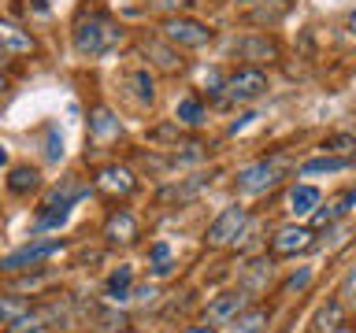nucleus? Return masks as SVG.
Masks as SVG:
<instances>
[{"label": "nucleus", "instance_id": "7ed1b4c3", "mask_svg": "<svg viewBox=\"0 0 356 333\" xmlns=\"http://www.w3.org/2000/svg\"><path fill=\"white\" fill-rule=\"evenodd\" d=\"M63 252V241L52 237V241H33V244H22V248H15L11 255H4L0 259V271L4 274H15V271H30V266H38L41 259H52V255Z\"/></svg>", "mask_w": 356, "mask_h": 333}, {"label": "nucleus", "instance_id": "0eeeda50", "mask_svg": "<svg viewBox=\"0 0 356 333\" xmlns=\"http://www.w3.org/2000/svg\"><path fill=\"white\" fill-rule=\"evenodd\" d=\"M241 230H245V207L234 204V207H227V211H222V215L208 226V244H211V248H227V244L238 241Z\"/></svg>", "mask_w": 356, "mask_h": 333}, {"label": "nucleus", "instance_id": "4468645a", "mask_svg": "<svg viewBox=\"0 0 356 333\" xmlns=\"http://www.w3.org/2000/svg\"><path fill=\"white\" fill-rule=\"evenodd\" d=\"M119 133H122V126H119V119H115L111 108H93L89 111V141L104 144V141H115Z\"/></svg>", "mask_w": 356, "mask_h": 333}, {"label": "nucleus", "instance_id": "f03ea898", "mask_svg": "<svg viewBox=\"0 0 356 333\" xmlns=\"http://www.w3.org/2000/svg\"><path fill=\"white\" fill-rule=\"evenodd\" d=\"M82 196H89V185H82L78 178H67L63 185H56L49 200H44V211L38 215V230H56V226H63L67 215H71V207L78 204Z\"/></svg>", "mask_w": 356, "mask_h": 333}, {"label": "nucleus", "instance_id": "ddd939ff", "mask_svg": "<svg viewBox=\"0 0 356 333\" xmlns=\"http://www.w3.org/2000/svg\"><path fill=\"white\" fill-rule=\"evenodd\" d=\"M141 52L149 56V60H152L156 67H160V71H167V74H178V71L186 67L182 56H178V52L171 49V44H163L160 37H141Z\"/></svg>", "mask_w": 356, "mask_h": 333}, {"label": "nucleus", "instance_id": "39448f33", "mask_svg": "<svg viewBox=\"0 0 356 333\" xmlns=\"http://www.w3.org/2000/svg\"><path fill=\"white\" fill-rule=\"evenodd\" d=\"M163 37L171 44H182V49H204L211 41V30L197 19H167L163 22Z\"/></svg>", "mask_w": 356, "mask_h": 333}, {"label": "nucleus", "instance_id": "f257e3e1", "mask_svg": "<svg viewBox=\"0 0 356 333\" xmlns=\"http://www.w3.org/2000/svg\"><path fill=\"white\" fill-rule=\"evenodd\" d=\"M122 37H127L122 26L111 15H104V11H89V15H82V19L74 22V33H71L74 52L78 56H89V60L115 52L119 44H122Z\"/></svg>", "mask_w": 356, "mask_h": 333}, {"label": "nucleus", "instance_id": "cd10ccee", "mask_svg": "<svg viewBox=\"0 0 356 333\" xmlns=\"http://www.w3.org/2000/svg\"><path fill=\"white\" fill-rule=\"evenodd\" d=\"M338 322H341V307H338V304H327V307L319 311L316 326H319L323 333H330V330H338Z\"/></svg>", "mask_w": 356, "mask_h": 333}, {"label": "nucleus", "instance_id": "bb28decb", "mask_svg": "<svg viewBox=\"0 0 356 333\" xmlns=\"http://www.w3.org/2000/svg\"><path fill=\"white\" fill-rule=\"evenodd\" d=\"M323 152H338V155L349 160V155L356 152V137L353 133H330V137L323 141Z\"/></svg>", "mask_w": 356, "mask_h": 333}, {"label": "nucleus", "instance_id": "7c9ffc66", "mask_svg": "<svg viewBox=\"0 0 356 333\" xmlns=\"http://www.w3.org/2000/svg\"><path fill=\"white\" fill-rule=\"evenodd\" d=\"M63 155V137H56V130H49V160H60Z\"/></svg>", "mask_w": 356, "mask_h": 333}, {"label": "nucleus", "instance_id": "5701e85b", "mask_svg": "<svg viewBox=\"0 0 356 333\" xmlns=\"http://www.w3.org/2000/svg\"><path fill=\"white\" fill-rule=\"evenodd\" d=\"M149 271L152 278H167L175 271V259H171V248L160 241V244H152V252H149Z\"/></svg>", "mask_w": 356, "mask_h": 333}, {"label": "nucleus", "instance_id": "a878e982", "mask_svg": "<svg viewBox=\"0 0 356 333\" xmlns=\"http://www.w3.org/2000/svg\"><path fill=\"white\" fill-rule=\"evenodd\" d=\"M38 185V171H33V166H15V171H11V178H8V189L11 193H30V189Z\"/></svg>", "mask_w": 356, "mask_h": 333}, {"label": "nucleus", "instance_id": "dca6fc26", "mask_svg": "<svg viewBox=\"0 0 356 333\" xmlns=\"http://www.w3.org/2000/svg\"><path fill=\"white\" fill-rule=\"evenodd\" d=\"M245 304H249L245 293H222L219 300H211V304H208L204 318L211 322V326H216V322H230V318H238L245 311Z\"/></svg>", "mask_w": 356, "mask_h": 333}, {"label": "nucleus", "instance_id": "f704fd0d", "mask_svg": "<svg viewBox=\"0 0 356 333\" xmlns=\"http://www.w3.org/2000/svg\"><path fill=\"white\" fill-rule=\"evenodd\" d=\"M349 33H353V37H356V11H353V15H349Z\"/></svg>", "mask_w": 356, "mask_h": 333}, {"label": "nucleus", "instance_id": "423d86ee", "mask_svg": "<svg viewBox=\"0 0 356 333\" xmlns=\"http://www.w3.org/2000/svg\"><path fill=\"white\" fill-rule=\"evenodd\" d=\"M278 178H282V160H260V163L238 171V189H245V193H264Z\"/></svg>", "mask_w": 356, "mask_h": 333}, {"label": "nucleus", "instance_id": "9b49d317", "mask_svg": "<svg viewBox=\"0 0 356 333\" xmlns=\"http://www.w3.org/2000/svg\"><path fill=\"white\" fill-rule=\"evenodd\" d=\"M104 241L108 244H134L138 241V219L130 211H111L108 222H104Z\"/></svg>", "mask_w": 356, "mask_h": 333}, {"label": "nucleus", "instance_id": "6e6552de", "mask_svg": "<svg viewBox=\"0 0 356 333\" xmlns=\"http://www.w3.org/2000/svg\"><path fill=\"white\" fill-rule=\"evenodd\" d=\"M97 189L104 196H130L134 189H138V178L130 174V166H122V163H108V166H100L97 171Z\"/></svg>", "mask_w": 356, "mask_h": 333}, {"label": "nucleus", "instance_id": "c9c22d12", "mask_svg": "<svg viewBox=\"0 0 356 333\" xmlns=\"http://www.w3.org/2000/svg\"><path fill=\"white\" fill-rule=\"evenodd\" d=\"M4 93H8V78L0 74V96H4Z\"/></svg>", "mask_w": 356, "mask_h": 333}, {"label": "nucleus", "instance_id": "72a5a7b5", "mask_svg": "<svg viewBox=\"0 0 356 333\" xmlns=\"http://www.w3.org/2000/svg\"><path fill=\"white\" fill-rule=\"evenodd\" d=\"M349 293H353V307H356V274L349 278Z\"/></svg>", "mask_w": 356, "mask_h": 333}, {"label": "nucleus", "instance_id": "6ab92c4d", "mask_svg": "<svg viewBox=\"0 0 356 333\" xmlns=\"http://www.w3.org/2000/svg\"><path fill=\"white\" fill-rule=\"evenodd\" d=\"M319 189L316 185H297L293 193H289V211H293V215H312V211L319 207Z\"/></svg>", "mask_w": 356, "mask_h": 333}, {"label": "nucleus", "instance_id": "9d476101", "mask_svg": "<svg viewBox=\"0 0 356 333\" xmlns=\"http://www.w3.org/2000/svg\"><path fill=\"white\" fill-rule=\"evenodd\" d=\"M312 241H316V233H312V230H305V226H282L275 233L271 248H275V255H297V252H308Z\"/></svg>", "mask_w": 356, "mask_h": 333}, {"label": "nucleus", "instance_id": "f8f14e48", "mask_svg": "<svg viewBox=\"0 0 356 333\" xmlns=\"http://www.w3.org/2000/svg\"><path fill=\"white\" fill-rule=\"evenodd\" d=\"M86 318H89V330H97V333H127V315H122L119 307L89 304L86 307Z\"/></svg>", "mask_w": 356, "mask_h": 333}, {"label": "nucleus", "instance_id": "f3484780", "mask_svg": "<svg viewBox=\"0 0 356 333\" xmlns=\"http://www.w3.org/2000/svg\"><path fill=\"white\" fill-rule=\"evenodd\" d=\"M208 178L204 174H197V178H186V182H175V185H167L160 189V196H156V204L167 207V204H186V200H193L200 189H204Z\"/></svg>", "mask_w": 356, "mask_h": 333}, {"label": "nucleus", "instance_id": "412c9836", "mask_svg": "<svg viewBox=\"0 0 356 333\" xmlns=\"http://www.w3.org/2000/svg\"><path fill=\"white\" fill-rule=\"evenodd\" d=\"M130 93L138 104H152L156 100V85H152V74L145 71V67H138V71H130Z\"/></svg>", "mask_w": 356, "mask_h": 333}, {"label": "nucleus", "instance_id": "c756f323", "mask_svg": "<svg viewBox=\"0 0 356 333\" xmlns=\"http://www.w3.org/2000/svg\"><path fill=\"white\" fill-rule=\"evenodd\" d=\"M175 137H182V126H156V130H149V141H175Z\"/></svg>", "mask_w": 356, "mask_h": 333}, {"label": "nucleus", "instance_id": "2eb2a0df", "mask_svg": "<svg viewBox=\"0 0 356 333\" xmlns=\"http://www.w3.org/2000/svg\"><path fill=\"white\" fill-rule=\"evenodd\" d=\"M234 52H238L241 60H249V63H271V60H278V44L271 37H260V33L238 41V44H234Z\"/></svg>", "mask_w": 356, "mask_h": 333}, {"label": "nucleus", "instance_id": "2f4dec72", "mask_svg": "<svg viewBox=\"0 0 356 333\" xmlns=\"http://www.w3.org/2000/svg\"><path fill=\"white\" fill-rule=\"evenodd\" d=\"M308 278H312V271H300V274H293V278L286 282V289H289V293H297V289L308 285Z\"/></svg>", "mask_w": 356, "mask_h": 333}, {"label": "nucleus", "instance_id": "1a4fd4ad", "mask_svg": "<svg viewBox=\"0 0 356 333\" xmlns=\"http://www.w3.org/2000/svg\"><path fill=\"white\" fill-rule=\"evenodd\" d=\"M33 52H38V41L30 37V30L0 19V56H33Z\"/></svg>", "mask_w": 356, "mask_h": 333}, {"label": "nucleus", "instance_id": "393cba45", "mask_svg": "<svg viewBox=\"0 0 356 333\" xmlns=\"http://www.w3.org/2000/svg\"><path fill=\"white\" fill-rule=\"evenodd\" d=\"M349 160L345 155H323V160H308L300 166V174H330V171H345Z\"/></svg>", "mask_w": 356, "mask_h": 333}, {"label": "nucleus", "instance_id": "aec40b11", "mask_svg": "<svg viewBox=\"0 0 356 333\" xmlns=\"http://www.w3.org/2000/svg\"><path fill=\"white\" fill-rule=\"evenodd\" d=\"M353 204H356V189H345L338 200H330L327 211H319V215H316V226H330V222H338L341 215H349V211H353Z\"/></svg>", "mask_w": 356, "mask_h": 333}, {"label": "nucleus", "instance_id": "4be33fe9", "mask_svg": "<svg viewBox=\"0 0 356 333\" xmlns=\"http://www.w3.org/2000/svg\"><path fill=\"white\" fill-rule=\"evenodd\" d=\"M175 122H178V126H200V122H204V108H200V100H197V96L178 100Z\"/></svg>", "mask_w": 356, "mask_h": 333}, {"label": "nucleus", "instance_id": "473e14b6", "mask_svg": "<svg viewBox=\"0 0 356 333\" xmlns=\"http://www.w3.org/2000/svg\"><path fill=\"white\" fill-rule=\"evenodd\" d=\"M182 333H216L211 326H189V330H182Z\"/></svg>", "mask_w": 356, "mask_h": 333}, {"label": "nucleus", "instance_id": "a211bd4d", "mask_svg": "<svg viewBox=\"0 0 356 333\" xmlns=\"http://www.w3.org/2000/svg\"><path fill=\"white\" fill-rule=\"evenodd\" d=\"M130 285H134V266H119V271L108 278L104 296L111 304H122V300H130Z\"/></svg>", "mask_w": 356, "mask_h": 333}, {"label": "nucleus", "instance_id": "e433bc0d", "mask_svg": "<svg viewBox=\"0 0 356 333\" xmlns=\"http://www.w3.org/2000/svg\"><path fill=\"white\" fill-rule=\"evenodd\" d=\"M4 163H8V152H4V148H0V166H4Z\"/></svg>", "mask_w": 356, "mask_h": 333}, {"label": "nucleus", "instance_id": "c85d7f7f", "mask_svg": "<svg viewBox=\"0 0 356 333\" xmlns=\"http://www.w3.org/2000/svg\"><path fill=\"white\" fill-rule=\"evenodd\" d=\"M26 311V304L22 300H15V296H0V322H11L15 315H22Z\"/></svg>", "mask_w": 356, "mask_h": 333}, {"label": "nucleus", "instance_id": "20e7f679", "mask_svg": "<svg viewBox=\"0 0 356 333\" xmlns=\"http://www.w3.org/2000/svg\"><path fill=\"white\" fill-rule=\"evenodd\" d=\"M267 93V74L260 67H245V71L230 74L227 82H222V96L230 100V104H249V100L264 96Z\"/></svg>", "mask_w": 356, "mask_h": 333}, {"label": "nucleus", "instance_id": "b1692460", "mask_svg": "<svg viewBox=\"0 0 356 333\" xmlns=\"http://www.w3.org/2000/svg\"><path fill=\"white\" fill-rule=\"evenodd\" d=\"M264 326H267L264 307H252V311H245V315L234 318V333H264Z\"/></svg>", "mask_w": 356, "mask_h": 333}]
</instances>
